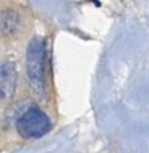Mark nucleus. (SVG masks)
<instances>
[{
	"label": "nucleus",
	"mask_w": 149,
	"mask_h": 153,
	"mask_svg": "<svg viewBox=\"0 0 149 153\" xmlns=\"http://www.w3.org/2000/svg\"><path fill=\"white\" fill-rule=\"evenodd\" d=\"M27 79L30 89L38 98H43L46 90L44 82V43L35 38L27 48Z\"/></svg>",
	"instance_id": "obj_1"
},
{
	"label": "nucleus",
	"mask_w": 149,
	"mask_h": 153,
	"mask_svg": "<svg viewBox=\"0 0 149 153\" xmlns=\"http://www.w3.org/2000/svg\"><path fill=\"white\" fill-rule=\"evenodd\" d=\"M16 78L12 63H0V102L11 100L16 87Z\"/></svg>",
	"instance_id": "obj_3"
},
{
	"label": "nucleus",
	"mask_w": 149,
	"mask_h": 153,
	"mask_svg": "<svg viewBox=\"0 0 149 153\" xmlns=\"http://www.w3.org/2000/svg\"><path fill=\"white\" fill-rule=\"evenodd\" d=\"M48 117L38 108H30L16 121V129L23 138H38L50 130Z\"/></svg>",
	"instance_id": "obj_2"
}]
</instances>
